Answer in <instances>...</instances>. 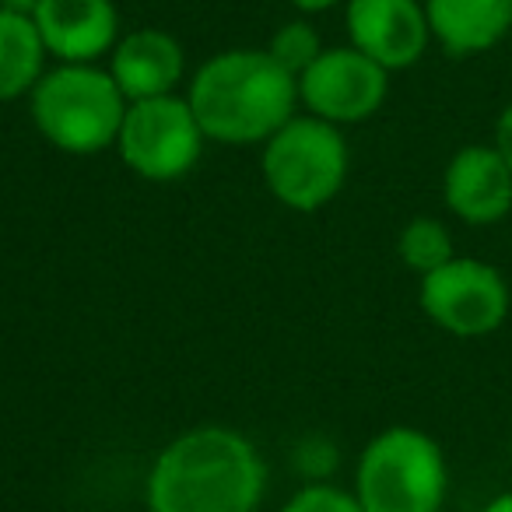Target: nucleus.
I'll list each match as a JSON object with an SVG mask.
<instances>
[{"label":"nucleus","mask_w":512,"mask_h":512,"mask_svg":"<svg viewBox=\"0 0 512 512\" xmlns=\"http://www.w3.org/2000/svg\"><path fill=\"white\" fill-rule=\"evenodd\" d=\"M267 463L242 432L200 425L155 456L144 484L148 512H256Z\"/></svg>","instance_id":"f257e3e1"},{"label":"nucleus","mask_w":512,"mask_h":512,"mask_svg":"<svg viewBox=\"0 0 512 512\" xmlns=\"http://www.w3.org/2000/svg\"><path fill=\"white\" fill-rule=\"evenodd\" d=\"M186 102L207 141L264 144L299 109V78L267 50H225L193 71Z\"/></svg>","instance_id":"f03ea898"},{"label":"nucleus","mask_w":512,"mask_h":512,"mask_svg":"<svg viewBox=\"0 0 512 512\" xmlns=\"http://www.w3.org/2000/svg\"><path fill=\"white\" fill-rule=\"evenodd\" d=\"M127 106V95L109 67L99 64H57L29 95L36 130L67 155H99L116 148Z\"/></svg>","instance_id":"7ed1b4c3"},{"label":"nucleus","mask_w":512,"mask_h":512,"mask_svg":"<svg viewBox=\"0 0 512 512\" xmlns=\"http://www.w3.org/2000/svg\"><path fill=\"white\" fill-rule=\"evenodd\" d=\"M446 456L421 428L393 425L362 449L355 498L365 512H439L446 502Z\"/></svg>","instance_id":"20e7f679"},{"label":"nucleus","mask_w":512,"mask_h":512,"mask_svg":"<svg viewBox=\"0 0 512 512\" xmlns=\"http://www.w3.org/2000/svg\"><path fill=\"white\" fill-rule=\"evenodd\" d=\"M348 141L341 127L320 116L295 113L274 137L264 141L260 172L278 204L313 214L341 193L348 179Z\"/></svg>","instance_id":"39448f33"},{"label":"nucleus","mask_w":512,"mask_h":512,"mask_svg":"<svg viewBox=\"0 0 512 512\" xmlns=\"http://www.w3.org/2000/svg\"><path fill=\"white\" fill-rule=\"evenodd\" d=\"M204 141L207 134L186 95H162V99L130 102L116 151L134 176L148 183H176L197 169Z\"/></svg>","instance_id":"423d86ee"},{"label":"nucleus","mask_w":512,"mask_h":512,"mask_svg":"<svg viewBox=\"0 0 512 512\" xmlns=\"http://www.w3.org/2000/svg\"><path fill=\"white\" fill-rule=\"evenodd\" d=\"M421 313L453 337H488L509 316V285L484 260L453 256L439 271L425 274L418 288Z\"/></svg>","instance_id":"0eeeda50"},{"label":"nucleus","mask_w":512,"mask_h":512,"mask_svg":"<svg viewBox=\"0 0 512 512\" xmlns=\"http://www.w3.org/2000/svg\"><path fill=\"white\" fill-rule=\"evenodd\" d=\"M386 92H390V71H383L355 46L323 50L299 74V106L334 127H351L376 116Z\"/></svg>","instance_id":"6e6552de"},{"label":"nucleus","mask_w":512,"mask_h":512,"mask_svg":"<svg viewBox=\"0 0 512 512\" xmlns=\"http://www.w3.org/2000/svg\"><path fill=\"white\" fill-rule=\"evenodd\" d=\"M348 39L383 71H407L425 57L432 25L425 0H348Z\"/></svg>","instance_id":"1a4fd4ad"},{"label":"nucleus","mask_w":512,"mask_h":512,"mask_svg":"<svg viewBox=\"0 0 512 512\" xmlns=\"http://www.w3.org/2000/svg\"><path fill=\"white\" fill-rule=\"evenodd\" d=\"M43 46L60 64H95L120 43L113 0H43L32 15Z\"/></svg>","instance_id":"9d476101"},{"label":"nucleus","mask_w":512,"mask_h":512,"mask_svg":"<svg viewBox=\"0 0 512 512\" xmlns=\"http://www.w3.org/2000/svg\"><path fill=\"white\" fill-rule=\"evenodd\" d=\"M442 197L467 225H495L512 211V169L495 144H467L449 158Z\"/></svg>","instance_id":"9b49d317"},{"label":"nucleus","mask_w":512,"mask_h":512,"mask_svg":"<svg viewBox=\"0 0 512 512\" xmlns=\"http://www.w3.org/2000/svg\"><path fill=\"white\" fill-rule=\"evenodd\" d=\"M109 74L127 102L176 95L186 78V57L176 36L162 29H137L120 36L109 53Z\"/></svg>","instance_id":"f8f14e48"},{"label":"nucleus","mask_w":512,"mask_h":512,"mask_svg":"<svg viewBox=\"0 0 512 512\" xmlns=\"http://www.w3.org/2000/svg\"><path fill=\"white\" fill-rule=\"evenodd\" d=\"M425 15L449 57H474L512 32V0H425Z\"/></svg>","instance_id":"ddd939ff"},{"label":"nucleus","mask_w":512,"mask_h":512,"mask_svg":"<svg viewBox=\"0 0 512 512\" xmlns=\"http://www.w3.org/2000/svg\"><path fill=\"white\" fill-rule=\"evenodd\" d=\"M46 46L32 15L0 8V102L32 95L46 74Z\"/></svg>","instance_id":"4468645a"},{"label":"nucleus","mask_w":512,"mask_h":512,"mask_svg":"<svg viewBox=\"0 0 512 512\" xmlns=\"http://www.w3.org/2000/svg\"><path fill=\"white\" fill-rule=\"evenodd\" d=\"M397 253L414 274L425 278V274L439 271L442 264H449L456 256V249H453V235H449V228L439 218H414L400 232Z\"/></svg>","instance_id":"2eb2a0df"},{"label":"nucleus","mask_w":512,"mask_h":512,"mask_svg":"<svg viewBox=\"0 0 512 512\" xmlns=\"http://www.w3.org/2000/svg\"><path fill=\"white\" fill-rule=\"evenodd\" d=\"M288 74L299 78L309 64L323 53V43H320V32L313 29L309 22H285L278 32L271 36V43L264 46Z\"/></svg>","instance_id":"dca6fc26"},{"label":"nucleus","mask_w":512,"mask_h":512,"mask_svg":"<svg viewBox=\"0 0 512 512\" xmlns=\"http://www.w3.org/2000/svg\"><path fill=\"white\" fill-rule=\"evenodd\" d=\"M278 512H365V509L355 498V491L334 488L327 481H313L295 491Z\"/></svg>","instance_id":"f3484780"},{"label":"nucleus","mask_w":512,"mask_h":512,"mask_svg":"<svg viewBox=\"0 0 512 512\" xmlns=\"http://www.w3.org/2000/svg\"><path fill=\"white\" fill-rule=\"evenodd\" d=\"M491 144H495V151L505 158V165H509V169H512V102L502 109V113H498V123H495V141H491Z\"/></svg>","instance_id":"a211bd4d"},{"label":"nucleus","mask_w":512,"mask_h":512,"mask_svg":"<svg viewBox=\"0 0 512 512\" xmlns=\"http://www.w3.org/2000/svg\"><path fill=\"white\" fill-rule=\"evenodd\" d=\"M292 4L302 11V15H320V11H330V8H337V4H348V0H292Z\"/></svg>","instance_id":"6ab92c4d"},{"label":"nucleus","mask_w":512,"mask_h":512,"mask_svg":"<svg viewBox=\"0 0 512 512\" xmlns=\"http://www.w3.org/2000/svg\"><path fill=\"white\" fill-rule=\"evenodd\" d=\"M39 4H43V0H0V8L18 11V15H36Z\"/></svg>","instance_id":"aec40b11"},{"label":"nucleus","mask_w":512,"mask_h":512,"mask_svg":"<svg viewBox=\"0 0 512 512\" xmlns=\"http://www.w3.org/2000/svg\"><path fill=\"white\" fill-rule=\"evenodd\" d=\"M484 512H512V491L509 495H498L495 502H488V509Z\"/></svg>","instance_id":"412c9836"}]
</instances>
